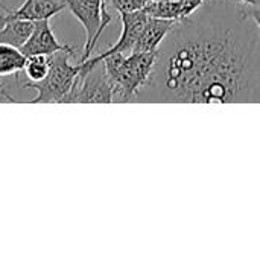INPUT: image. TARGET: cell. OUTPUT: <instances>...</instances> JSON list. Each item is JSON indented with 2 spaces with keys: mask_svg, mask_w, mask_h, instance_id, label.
I'll list each match as a JSON object with an SVG mask.
<instances>
[{
  "mask_svg": "<svg viewBox=\"0 0 260 260\" xmlns=\"http://www.w3.org/2000/svg\"><path fill=\"white\" fill-rule=\"evenodd\" d=\"M248 14L253 18V21L256 23V26H257L260 34V8H251V9H248Z\"/></svg>",
  "mask_w": 260,
  "mask_h": 260,
  "instance_id": "obj_13",
  "label": "cell"
},
{
  "mask_svg": "<svg viewBox=\"0 0 260 260\" xmlns=\"http://www.w3.org/2000/svg\"><path fill=\"white\" fill-rule=\"evenodd\" d=\"M206 2L207 0H154L148 3L145 11L152 17L181 21L197 12Z\"/></svg>",
  "mask_w": 260,
  "mask_h": 260,
  "instance_id": "obj_7",
  "label": "cell"
},
{
  "mask_svg": "<svg viewBox=\"0 0 260 260\" xmlns=\"http://www.w3.org/2000/svg\"><path fill=\"white\" fill-rule=\"evenodd\" d=\"M50 70V56L46 55H32L27 56L24 73L29 81H41L47 76Z\"/></svg>",
  "mask_w": 260,
  "mask_h": 260,
  "instance_id": "obj_11",
  "label": "cell"
},
{
  "mask_svg": "<svg viewBox=\"0 0 260 260\" xmlns=\"http://www.w3.org/2000/svg\"><path fill=\"white\" fill-rule=\"evenodd\" d=\"M70 52L50 55V70L41 81L24 82V88L37 90V96L29 104H69L73 87L81 73V62L70 64Z\"/></svg>",
  "mask_w": 260,
  "mask_h": 260,
  "instance_id": "obj_3",
  "label": "cell"
},
{
  "mask_svg": "<svg viewBox=\"0 0 260 260\" xmlns=\"http://www.w3.org/2000/svg\"><path fill=\"white\" fill-rule=\"evenodd\" d=\"M0 99H6V101H11V102H15V98L5 88V85L0 82Z\"/></svg>",
  "mask_w": 260,
  "mask_h": 260,
  "instance_id": "obj_14",
  "label": "cell"
},
{
  "mask_svg": "<svg viewBox=\"0 0 260 260\" xmlns=\"http://www.w3.org/2000/svg\"><path fill=\"white\" fill-rule=\"evenodd\" d=\"M70 102L75 104H113V88L108 81L104 62L93 67H82L78 81L73 87ZM69 102V104H70Z\"/></svg>",
  "mask_w": 260,
  "mask_h": 260,
  "instance_id": "obj_5",
  "label": "cell"
},
{
  "mask_svg": "<svg viewBox=\"0 0 260 260\" xmlns=\"http://www.w3.org/2000/svg\"><path fill=\"white\" fill-rule=\"evenodd\" d=\"M27 56L20 47L0 43V76H11L24 70Z\"/></svg>",
  "mask_w": 260,
  "mask_h": 260,
  "instance_id": "obj_9",
  "label": "cell"
},
{
  "mask_svg": "<svg viewBox=\"0 0 260 260\" xmlns=\"http://www.w3.org/2000/svg\"><path fill=\"white\" fill-rule=\"evenodd\" d=\"M137 101L260 102V34L248 9L177 21Z\"/></svg>",
  "mask_w": 260,
  "mask_h": 260,
  "instance_id": "obj_1",
  "label": "cell"
},
{
  "mask_svg": "<svg viewBox=\"0 0 260 260\" xmlns=\"http://www.w3.org/2000/svg\"><path fill=\"white\" fill-rule=\"evenodd\" d=\"M64 3L85 30L84 53L79 59V62H84L91 56L99 37L111 23V15L107 11V0H64Z\"/></svg>",
  "mask_w": 260,
  "mask_h": 260,
  "instance_id": "obj_4",
  "label": "cell"
},
{
  "mask_svg": "<svg viewBox=\"0 0 260 260\" xmlns=\"http://www.w3.org/2000/svg\"><path fill=\"white\" fill-rule=\"evenodd\" d=\"M175 24V20H166L149 15L133 52H157L166 35L172 30Z\"/></svg>",
  "mask_w": 260,
  "mask_h": 260,
  "instance_id": "obj_8",
  "label": "cell"
},
{
  "mask_svg": "<svg viewBox=\"0 0 260 260\" xmlns=\"http://www.w3.org/2000/svg\"><path fill=\"white\" fill-rule=\"evenodd\" d=\"M151 0H107V5L110 3L119 14L122 12H134L142 11L148 6Z\"/></svg>",
  "mask_w": 260,
  "mask_h": 260,
  "instance_id": "obj_12",
  "label": "cell"
},
{
  "mask_svg": "<svg viewBox=\"0 0 260 260\" xmlns=\"http://www.w3.org/2000/svg\"><path fill=\"white\" fill-rule=\"evenodd\" d=\"M20 49L26 56H32V55L50 56L56 52H70V53L76 52V47L59 43V40L55 37V34L52 30L49 20L35 21L29 38Z\"/></svg>",
  "mask_w": 260,
  "mask_h": 260,
  "instance_id": "obj_6",
  "label": "cell"
},
{
  "mask_svg": "<svg viewBox=\"0 0 260 260\" xmlns=\"http://www.w3.org/2000/svg\"><path fill=\"white\" fill-rule=\"evenodd\" d=\"M35 21L27 20H11L3 27H0V43L12 44L21 47L29 38Z\"/></svg>",
  "mask_w": 260,
  "mask_h": 260,
  "instance_id": "obj_10",
  "label": "cell"
},
{
  "mask_svg": "<svg viewBox=\"0 0 260 260\" xmlns=\"http://www.w3.org/2000/svg\"><path fill=\"white\" fill-rule=\"evenodd\" d=\"M158 52L113 53L102 59L113 88L114 102L137 101V94L148 82Z\"/></svg>",
  "mask_w": 260,
  "mask_h": 260,
  "instance_id": "obj_2",
  "label": "cell"
},
{
  "mask_svg": "<svg viewBox=\"0 0 260 260\" xmlns=\"http://www.w3.org/2000/svg\"><path fill=\"white\" fill-rule=\"evenodd\" d=\"M239 5L244 6H251V8H260V0H233Z\"/></svg>",
  "mask_w": 260,
  "mask_h": 260,
  "instance_id": "obj_15",
  "label": "cell"
}]
</instances>
